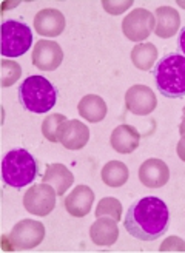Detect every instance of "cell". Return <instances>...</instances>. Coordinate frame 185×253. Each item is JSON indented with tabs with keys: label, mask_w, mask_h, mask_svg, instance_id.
Instances as JSON below:
<instances>
[{
	"label": "cell",
	"mask_w": 185,
	"mask_h": 253,
	"mask_svg": "<svg viewBox=\"0 0 185 253\" xmlns=\"http://www.w3.org/2000/svg\"><path fill=\"white\" fill-rule=\"evenodd\" d=\"M90 238L96 246L110 247L119 238L117 221L110 216H99L90 227Z\"/></svg>",
	"instance_id": "cell-16"
},
{
	"label": "cell",
	"mask_w": 185,
	"mask_h": 253,
	"mask_svg": "<svg viewBox=\"0 0 185 253\" xmlns=\"http://www.w3.org/2000/svg\"><path fill=\"white\" fill-rule=\"evenodd\" d=\"M178 46H179V51H181V54L185 57V27H184V28L181 30V33H179Z\"/></svg>",
	"instance_id": "cell-28"
},
{
	"label": "cell",
	"mask_w": 185,
	"mask_h": 253,
	"mask_svg": "<svg viewBox=\"0 0 185 253\" xmlns=\"http://www.w3.org/2000/svg\"><path fill=\"white\" fill-rule=\"evenodd\" d=\"M179 133H181V136L185 134V115L182 116V121H181V124H179Z\"/></svg>",
	"instance_id": "cell-29"
},
{
	"label": "cell",
	"mask_w": 185,
	"mask_h": 253,
	"mask_svg": "<svg viewBox=\"0 0 185 253\" xmlns=\"http://www.w3.org/2000/svg\"><path fill=\"white\" fill-rule=\"evenodd\" d=\"M0 51L3 57H20L33 45V31L20 20H5L0 27Z\"/></svg>",
	"instance_id": "cell-5"
},
{
	"label": "cell",
	"mask_w": 185,
	"mask_h": 253,
	"mask_svg": "<svg viewBox=\"0 0 185 253\" xmlns=\"http://www.w3.org/2000/svg\"><path fill=\"white\" fill-rule=\"evenodd\" d=\"M141 144V133L134 128L133 125L122 124L113 130L110 136V145L116 153L130 155L139 147Z\"/></svg>",
	"instance_id": "cell-15"
},
{
	"label": "cell",
	"mask_w": 185,
	"mask_h": 253,
	"mask_svg": "<svg viewBox=\"0 0 185 253\" xmlns=\"http://www.w3.org/2000/svg\"><path fill=\"white\" fill-rule=\"evenodd\" d=\"M57 139L67 150H82L90 141V128L82 121L67 119L57 130Z\"/></svg>",
	"instance_id": "cell-11"
},
{
	"label": "cell",
	"mask_w": 185,
	"mask_h": 253,
	"mask_svg": "<svg viewBox=\"0 0 185 253\" xmlns=\"http://www.w3.org/2000/svg\"><path fill=\"white\" fill-rule=\"evenodd\" d=\"M34 30L43 37H57L65 31L67 20L64 12L56 8H43L34 16Z\"/></svg>",
	"instance_id": "cell-12"
},
{
	"label": "cell",
	"mask_w": 185,
	"mask_h": 253,
	"mask_svg": "<svg viewBox=\"0 0 185 253\" xmlns=\"http://www.w3.org/2000/svg\"><path fill=\"white\" fill-rule=\"evenodd\" d=\"M19 102L34 115H45L57 102L56 86L43 76H28L19 86Z\"/></svg>",
	"instance_id": "cell-3"
},
{
	"label": "cell",
	"mask_w": 185,
	"mask_h": 253,
	"mask_svg": "<svg viewBox=\"0 0 185 253\" xmlns=\"http://www.w3.org/2000/svg\"><path fill=\"white\" fill-rule=\"evenodd\" d=\"M42 182L51 185L56 190L57 196H64L73 187L74 176L70 171V169L65 167L64 164L54 162V164H49L46 167V170L42 176Z\"/></svg>",
	"instance_id": "cell-18"
},
{
	"label": "cell",
	"mask_w": 185,
	"mask_h": 253,
	"mask_svg": "<svg viewBox=\"0 0 185 253\" xmlns=\"http://www.w3.org/2000/svg\"><path fill=\"white\" fill-rule=\"evenodd\" d=\"M101 178L105 185L111 188H119L125 185L130 178V170L125 162L122 161H110L102 167Z\"/></svg>",
	"instance_id": "cell-21"
},
{
	"label": "cell",
	"mask_w": 185,
	"mask_h": 253,
	"mask_svg": "<svg viewBox=\"0 0 185 253\" xmlns=\"http://www.w3.org/2000/svg\"><path fill=\"white\" fill-rule=\"evenodd\" d=\"M154 17H156L154 34L159 39H170L181 28V16L173 6L168 5L159 6L154 12Z\"/></svg>",
	"instance_id": "cell-17"
},
{
	"label": "cell",
	"mask_w": 185,
	"mask_h": 253,
	"mask_svg": "<svg viewBox=\"0 0 185 253\" xmlns=\"http://www.w3.org/2000/svg\"><path fill=\"white\" fill-rule=\"evenodd\" d=\"M67 121V116L62 115V113H53V115H48L43 122H42V134L45 139H48L49 142H59L57 139V130L59 126Z\"/></svg>",
	"instance_id": "cell-23"
},
{
	"label": "cell",
	"mask_w": 185,
	"mask_h": 253,
	"mask_svg": "<svg viewBox=\"0 0 185 253\" xmlns=\"http://www.w3.org/2000/svg\"><path fill=\"white\" fill-rule=\"evenodd\" d=\"M139 181L148 188H160L170 181V169L162 159L150 158L139 167Z\"/></svg>",
	"instance_id": "cell-13"
},
{
	"label": "cell",
	"mask_w": 185,
	"mask_h": 253,
	"mask_svg": "<svg viewBox=\"0 0 185 253\" xmlns=\"http://www.w3.org/2000/svg\"><path fill=\"white\" fill-rule=\"evenodd\" d=\"M176 151H178L179 159L185 162V134L181 136L179 142H178V147H176Z\"/></svg>",
	"instance_id": "cell-27"
},
{
	"label": "cell",
	"mask_w": 185,
	"mask_h": 253,
	"mask_svg": "<svg viewBox=\"0 0 185 253\" xmlns=\"http://www.w3.org/2000/svg\"><path fill=\"white\" fill-rule=\"evenodd\" d=\"M33 65L42 71H54L64 62V49L54 41H37L31 54Z\"/></svg>",
	"instance_id": "cell-10"
},
{
	"label": "cell",
	"mask_w": 185,
	"mask_h": 253,
	"mask_svg": "<svg viewBox=\"0 0 185 253\" xmlns=\"http://www.w3.org/2000/svg\"><path fill=\"white\" fill-rule=\"evenodd\" d=\"M125 107L136 116H148L157 107V97L148 85L136 84L125 93Z\"/></svg>",
	"instance_id": "cell-9"
},
{
	"label": "cell",
	"mask_w": 185,
	"mask_h": 253,
	"mask_svg": "<svg viewBox=\"0 0 185 253\" xmlns=\"http://www.w3.org/2000/svg\"><path fill=\"white\" fill-rule=\"evenodd\" d=\"M182 115H185V107H184V110H182Z\"/></svg>",
	"instance_id": "cell-31"
},
{
	"label": "cell",
	"mask_w": 185,
	"mask_h": 253,
	"mask_svg": "<svg viewBox=\"0 0 185 253\" xmlns=\"http://www.w3.org/2000/svg\"><path fill=\"white\" fill-rule=\"evenodd\" d=\"M170 211L165 202L157 196H145L127 210L125 230L141 241H154L168 230Z\"/></svg>",
	"instance_id": "cell-1"
},
{
	"label": "cell",
	"mask_w": 185,
	"mask_h": 253,
	"mask_svg": "<svg viewBox=\"0 0 185 253\" xmlns=\"http://www.w3.org/2000/svg\"><path fill=\"white\" fill-rule=\"evenodd\" d=\"M0 68H2V86L3 88L14 85L22 78V67L16 60L3 59L0 62Z\"/></svg>",
	"instance_id": "cell-24"
},
{
	"label": "cell",
	"mask_w": 185,
	"mask_h": 253,
	"mask_svg": "<svg viewBox=\"0 0 185 253\" xmlns=\"http://www.w3.org/2000/svg\"><path fill=\"white\" fill-rule=\"evenodd\" d=\"M160 253H165V252H185V239L179 238V236H170L165 238L164 243L160 244L159 247Z\"/></svg>",
	"instance_id": "cell-26"
},
{
	"label": "cell",
	"mask_w": 185,
	"mask_h": 253,
	"mask_svg": "<svg viewBox=\"0 0 185 253\" xmlns=\"http://www.w3.org/2000/svg\"><path fill=\"white\" fill-rule=\"evenodd\" d=\"M77 111L86 122L97 124L105 119L108 107L105 100L99 94H86L79 100Z\"/></svg>",
	"instance_id": "cell-19"
},
{
	"label": "cell",
	"mask_w": 185,
	"mask_h": 253,
	"mask_svg": "<svg viewBox=\"0 0 185 253\" xmlns=\"http://www.w3.org/2000/svg\"><path fill=\"white\" fill-rule=\"evenodd\" d=\"M156 28V17L147 8H136L123 17L122 33L130 42L142 43Z\"/></svg>",
	"instance_id": "cell-6"
},
{
	"label": "cell",
	"mask_w": 185,
	"mask_h": 253,
	"mask_svg": "<svg viewBox=\"0 0 185 253\" xmlns=\"http://www.w3.org/2000/svg\"><path fill=\"white\" fill-rule=\"evenodd\" d=\"M39 174L34 156L25 148H12L2 159V179L8 187L23 188Z\"/></svg>",
	"instance_id": "cell-4"
},
{
	"label": "cell",
	"mask_w": 185,
	"mask_h": 253,
	"mask_svg": "<svg viewBox=\"0 0 185 253\" xmlns=\"http://www.w3.org/2000/svg\"><path fill=\"white\" fill-rule=\"evenodd\" d=\"M122 213H123V209H122L120 201L113 198V196H107V198H102L101 201H99L94 214H96V218L110 216V218H113L119 222L122 219Z\"/></svg>",
	"instance_id": "cell-22"
},
{
	"label": "cell",
	"mask_w": 185,
	"mask_h": 253,
	"mask_svg": "<svg viewBox=\"0 0 185 253\" xmlns=\"http://www.w3.org/2000/svg\"><path fill=\"white\" fill-rule=\"evenodd\" d=\"M157 48L151 42L136 43L131 49V62L133 65L141 71H150L157 62Z\"/></svg>",
	"instance_id": "cell-20"
},
{
	"label": "cell",
	"mask_w": 185,
	"mask_h": 253,
	"mask_svg": "<svg viewBox=\"0 0 185 253\" xmlns=\"http://www.w3.org/2000/svg\"><path fill=\"white\" fill-rule=\"evenodd\" d=\"M56 190L49 184H36L23 196V207L34 216H48L56 207Z\"/></svg>",
	"instance_id": "cell-8"
},
{
	"label": "cell",
	"mask_w": 185,
	"mask_h": 253,
	"mask_svg": "<svg viewBox=\"0 0 185 253\" xmlns=\"http://www.w3.org/2000/svg\"><path fill=\"white\" fill-rule=\"evenodd\" d=\"M94 204V192L88 185H76L65 198V209L74 218L86 216Z\"/></svg>",
	"instance_id": "cell-14"
},
{
	"label": "cell",
	"mask_w": 185,
	"mask_h": 253,
	"mask_svg": "<svg viewBox=\"0 0 185 253\" xmlns=\"http://www.w3.org/2000/svg\"><path fill=\"white\" fill-rule=\"evenodd\" d=\"M133 0H102L104 9L111 16H120L133 6Z\"/></svg>",
	"instance_id": "cell-25"
},
{
	"label": "cell",
	"mask_w": 185,
	"mask_h": 253,
	"mask_svg": "<svg viewBox=\"0 0 185 253\" xmlns=\"http://www.w3.org/2000/svg\"><path fill=\"white\" fill-rule=\"evenodd\" d=\"M45 238V225L36 219H22L8 235V241L12 249L17 250H31L42 244Z\"/></svg>",
	"instance_id": "cell-7"
},
{
	"label": "cell",
	"mask_w": 185,
	"mask_h": 253,
	"mask_svg": "<svg viewBox=\"0 0 185 253\" xmlns=\"http://www.w3.org/2000/svg\"><path fill=\"white\" fill-rule=\"evenodd\" d=\"M153 76L162 96L170 99L185 96V57L181 53L160 57L153 68Z\"/></svg>",
	"instance_id": "cell-2"
},
{
	"label": "cell",
	"mask_w": 185,
	"mask_h": 253,
	"mask_svg": "<svg viewBox=\"0 0 185 253\" xmlns=\"http://www.w3.org/2000/svg\"><path fill=\"white\" fill-rule=\"evenodd\" d=\"M181 8H184L185 9V0H178V2H176Z\"/></svg>",
	"instance_id": "cell-30"
}]
</instances>
